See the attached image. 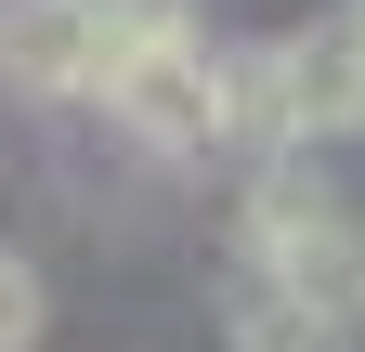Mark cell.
<instances>
[{
    "instance_id": "8992f818",
    "label": "cell",
    "mask_w": 365,
    "mask_h": 352,
    "mask_svg": "<svg viewBox=\"0 0 365 352\" xmlns=\"http://www.w3.org/2000/svg\"><path fill=\"white\" fill-rule=\"evenodd\" d=\"M235 352H352V326H327V314H300L287 287H235Z\"/></svg>"
},
{
    "instance_id": "52a82bcc",
    "label": "cell",
    "mask_w": 365,
    "mask_h": 352,
    "mask_svg": "<svg viewBox=\"0 0 365 352\" xmlns=\"http://www.w3.org/2000/svg\"><path fill=\"white\" fill-rule=\"evenodd\" d=\"M39 314H53V300H39V261L0 248V352H39Z\"/></svg>"
},
{
    "instance_id": "277c9868",
    "label": "cell",
    "mask_w": 365,
    "mask_h": 352,
    "mask_svg": "<svg viewBox=\"0 0 365 352\" xmlns=\"http://www.w3.org/2000/svg\"><path fill=\"white\" fill-rule=\"evenodd\" d=\"M274 92H287V144H327V130H365V78L327 26L313 39H274Z\"/></svg>"
},
{
    "instance_id": "5b68a950",
    "label": "cell",
    "mask_w": 365,
    "mask_h": 352,
    "mask_svg": "<svg viewBox=\"0 0 365 352\" xmlns=\"http://www.w3.org/2000/svg\"><path fill=\"white\" fill-rule=\"evenodd\" d=\"M222 144L235 157H287V92H274V39L222 53Z\"/></svg>"
},
{
    "instance_id": "3957f363",
    "label": "cell",
    "mask_w": 365,
    "mask_h": 352,
    "mask_svg": "<svg viewBox=\"0 0 365 352\" xmlns=\"http://www.w3.org/2000/svg\"><path fill=\"white\" fill-rule=\"evenodd\" d=\"M91 66H105V26L66 14V0H0V78L26 105H91Z\"/></svg>"
},
{
    "instance_id": "9c48e42d",
    "label": "cell",
    "mask_w": 365,
    "mask_h": 352,
    "mask_svg": "<svg viewBox=\"0 0 365 352\" xmlns=\"http://www.w3.org/2000/svg\"><path fill=\"white\" fill-rule=\"evenodd\" d=\"M66 14H91V26H105V14H130V0H66Z\"/></svg>"
},
{
    "instance_id": "7a4b0ae2",
    "label": "cell",
    "mask_w": 365,
    "mask_h": 352,
    "mask_svg": "<svg viewBox=\"0 0 365 352\" xmlns=\"http://www.w3.org/2000/svg\"><path fill=\"white\" fill-rule=\"evenodd\" d=\"M248 274L287 287L300 314H327V326H365V222L327 209L300 170H274V183L248 196Z\"/></svg>"
},
{
    "instance_id": "ba28073f",
    "label": "cell",
    "mask_w": 365,
    "mask_h": 352,
    "mask_svg": "<svg viewBox=\"0 0 365 352\" xmlns=\"http://www.w3.org/2000/svg\"><path fill=\"white\" fill-rule=\"evenodd\" d=\"M327 39H339V53H352V78H365V0H339V14H327Z\"/></svg>"
},
{
    "instance_id": "6da1fadb",
    "label": "cell",
    "mask_w": 365,
    "mask_h": 352,
    "mask_svg": "<svg viewBox=\"0 0 365 352\" xmlns=\"http://www.w3.org/2000/svg\"><path fill=\"white\" fill-rule=\"evenodd\" d=\"M91 105L118 130H144L157 157H209L222 144V53L182 0H130L105 14V66H91Z\"/></svg>"
}]
</instances>
